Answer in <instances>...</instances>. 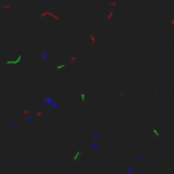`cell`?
I'll list each match as a JSON object with an SVG mask.
<instances>
[{
    "label": "cell",
    "instance_id": "obj_1",
    "mask_svg": "<svg viewBox=\"0 0 174 174\" xmlns=\"http://www.w3.org/2000/svg\"><path fill=\"white\" fill-rule=\"evenodd\" d=\"M53 99H54V98H52L49 94H45L42 98H41V103H42V106H44L45 109H50Z\"/></svg>",
    "mask_w": 174,
    "mask_h": 174
},
{
    "label": "cell",
    "instance_id": "obj_2",
    "mask_svg": "<svg viewBox=\"0 0 174 174\" xmlns=\"http://www.w3.org/2000/svg\"><path fill=\"white\" fill-rule=\"evenodd\" d=\"M49 59H50V52H49V50H42V52H41V54H40L41 61L46 63V61H49Z\"/></svg>",
    "mask_w": 174,
    "mask_h": 174
}]
</instances>
